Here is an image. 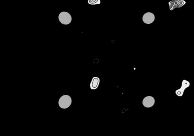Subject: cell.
<instances>
[{
  "instance_id": "6da1fadb",
  "label": "cell",
  "mask_w": 194,
  "mask_h": 136,
  "mask_svg": "<svg viewBox=\"0 0 194 136\" xmlns=\"http://www.w3.org/2000/svg\"><path fill=\"white\" fill-rule=\"evenodd\" d=\"M72 99L69 95H64L59 98L58 101L59 106L63 109L68 108L72 104Z\"/></svg>"
},
{
  "instance_id": "7a4b0ae2",
  "label": "cell",
  "mask_w": 194,
  "mask_h": 136,
  "mask_svg": "<svg viewBox=\"0 0 194 136\" xmlns=\"http://www.w3.org/2000/svg\"><path fill=\"white\" fill-rule=\"evenodd\" d=\"M58 20L63 25H69L72 22V17L68 12L63 11L58 15Z\"/></svg>"
},
{
  "instance_id": "3957f363",
  "label": "cell",
  "mask_w": 194,
  "mask_h": 136,
  "mask_svg": "<svg viewBox=\"0 0 194 136\" xmlns=\"http://www.w3.org/2000/svg\"><path fill=\"white\" fill-rule=\"evenodd\" d=\"M155 16L152 12L145 13L142 17V21L146 24H152L155 20Z\"/></svg>"
},
{
  "instance_id": "277c9868",
  "label": "cell",
  "mask_w": 194,
  "mask_h": 136,
  "mask_svg": "<svg viewBox=\"0 0 194 136\" xmlns=\"http://www.w3.org/2000/svg\"><path fill=\"white\" fill-rule=\"evenodd\" d=\"M155 100L151 96H147L143 99L142 104L145 107L150 108L155 104Z\"/></svg>"
},
{
  "instance_id": "5b68a950",
  "label": "cell",
  "mask_w": 194,
  "mask_h": 136,
  "mask_svg": "<svg viewBox=\"0 0 194 136\" xmlns=\"http://www.w3.org/2000/svg\"><path fill=\"white\" fill-rule=\"evenodd\" d=\"M190 86L189 81L186 80H183L182 82L181 88L177 90L176 91V94L179 96H181L183 95L184 90L186 88H188Z\"/></svg>"
},
{
  "instance_id": "8992f818",
  "label": "cell",
  "mask_w": 194,
  "mask_h": 136,
  "mask_svg": "<svg viewBox=\"0 0 194 136\" xmlns=\"http://www.w3.org/2000/svg\"><path fill=\"white\" fill-rule=\"evenodd\" d=\"M99 82H100V80L98 77H93L90 84L91 89L93 90L97 89L98 88Z\"/></svg>"
}]
</instances>
